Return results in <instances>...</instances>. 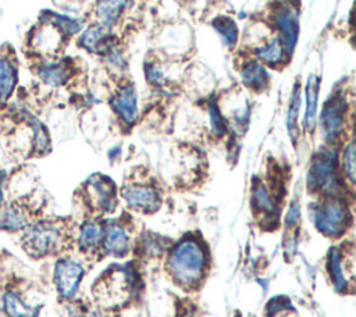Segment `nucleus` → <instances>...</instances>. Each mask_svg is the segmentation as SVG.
Instances as JSON below:
<instances>
[{
    "mask_svg": "<svg viewBox=\"0 0 356 317\" xmlns=\"http://www.w3.org/2000/svg\"><path fill=\"white\" fill-rule=\"evenodd\" d=\"M209 115H210V127L213 133L221 136L225 133V121L221 115V111L214 100L210 101L209 104Z\"/></svg>",
    "mask_w": 356,
    "mask_h": 317,
    "instance_id": "obj_28",
    "label": "nucleus"
},
{
    "mask_svg": "<svg viewBox=\"0 0 356 317\" xmlns=\"http://www.w3.org/2000/svg\"><path fill=\"white\" fill-rule=\"evenodd\" d=\"M8 171L4 168H0V206H3L4 203H7L8 199V189H7V184H8Z\"/></svg>",
    "mask_w": 356,
    "mask_h": 317,
    "instance_id": "obj_32",
    "label": "nucleus"
},
{
    "mask_svg": "<svg viewBox=\"0 0 356 317\" xmlns=\"http://www.w3.org/2000/svg\"><path fill=\"white\" fill-rule=\"evenodd\" d=\"M127 6L128 0H99L96 6L99 25L110 29L113 25L117 24Z\"/></svg>",
    "mask_w": 356,
    "mask_h": 317,
    "instance_id": "obj_20",
    "label": "nucleus"
},
{
    "mask_svg": "<svg viewBox=\"0 0 356 317\" xmlns=\"http://www.w3.org/2000/svg\"><path fill=\"white\" fill-rule=\"evenodd\" d=\"M63 40L64 38L54 28L38 24L28 33L26 44L38 57H54L58 53Z\"/></svg>",
    "mask_w": 356,
    "mask_h": 317,
    "instance_id": "obj_8",
    "label": "nucleus"
},
{
    "mask_svg": "<svg viewBox=\"0 0 356 317\" xmlns=\"http://www.w3.org/2000/svg\"><path fill=\"white\" fill-rule=\"evenodd\" d=\"M145 75L149 83L154 85V86H160L163 83H165V75H164V70L160 67V64L157 63H149L145 67Z\"/></svg>",
    "mask_w": 356,
    "mask_h": 317,
    "instance_id": "obj_29",
    "label": "nucleus"
},
{
    "mask_svg": "<svg viewBox=\"0 0 356 317\" xmlns=\"http://www.w3.org/2000/svg\"><path fill=\"white\" fill-rule=\"evenodd\" d=\"M299 108H300V86L296 83L291 93L289 106H288V118H286L288 133L292 138V140H295L299 133V125H298Z\"/></svg>",
    "mask_w": 356,
    "mask_h": 317,
    "instance_id": "obj_23",
    "label": "nucleus"
},
{
    "mask_svg": "<svg viewBox=\"0 0 356 317\" xmlns=\"http://www.w3.org/2000/svg\"><path fill=\"white\" fill-rule=\"evenodd\" d=\"M342 164H343V171L346 177L349 178L350 182L355 181V145L353 142H349L348 146L343 150L342 156Z\"/></svg>",
    "mask_w": 356,
    "mask_h": 317,
    "instance_id": "obj_30",
    "label": "nucleus"
},
{
    "mask_svg": "<svg viewBox=\"0 0 356 317\" xmlns=\"http://www.w3.org/2000/svg\"><path fill=\"white\" fill-rule=\"evenodd\" d=\"M253 53L260 64L268 65V67H277V65L285 63L286 56H288V53L278 36H273V38L267 39L264 43L256 46Z\"/></svg>",
    "mask_w": 356,
    "mask_h": 317,
    "instance_id": "obj_17",
    "label": "nucleus"
},
{
    "mask_svg": "<svg viewBox=\"0 0 356 317\" xmlns=\"http://www.w3.org/2000/svg\"><path fill=\"white\" fill-rule=\"evenodd\" d=\"M122 196L131 207H135L139 210H146V211L157 209V206L160 203L157 192L153 188L143 186V185L127 186L122 190Z\"/></svg>",
    "mask_w": 356,
    "mask_h": 317,
    "instance_id": "obj_16",
    "label": "nucleus"
},
{
    "mask_svg": "<svg viewBox=\"0 0 356 317\" xmlns=\"http://www.w3.org/2000/svg\"><path fill=\"white\" fill-rule=\"evenodd\" d=\"M318 76L310 75L306 83V110H305V124L309 131L314 129L317 117V103H318Z\"/></svg>",
    "mask_w": 356,
    "mask_h": 317,
    "instance_id": "obj_21",
    "label": "nucleus"
},
{
    "mask_svg": "<svg viewBox=\"0 0 356 317\" xmlns=\"http://www.w3.org/2000/svg\"><path fill=\"white\" fill-rule=\"evenodd\" d=\"M128 242L129 241L125 229L118 225L111 227L104 239L106 249L114 254H122L128 247Z\"/></svg>",
    "mask_w": 356,
    "mask_h": 317,
    "instance_id": "obj_24",
    "label": "nucleus"
},
{
    "mask_svg": "<svg viewBox=\"0 0 356 317\" xmlns=\"http://www.w3.org/2000/svg\"><path fill=\"white\" fill-rule=\"evenodd\" d=\"M300 216V210H299V204L296 202H292L291 206H289V210H288V214H286V222L289 225H292L293 222L298 221Z\"/></svg>",
    "mask_w": 356,
    "mask_h": 317,
    "instance_id": "obj_33",
    "label": "nucleus"
},
{
    "mask_svg": "<svg viewBox=\"0 0 356 317\" xmlns=\"http://www.w3.org/2000/svg\"><path fill=\"white\" fill-rule=\"evenodd\" d=\"M102 234H103L102 227L95 222H89V224L83 225V228L81 231V236H79L81 246L83 249L93 247L102 239Z\"/></svg>",
    "mask_w": 356,
    "mask_h": 317,
    "instance_id": "obj_25",
    "label": "nucleus"
},
{
    "mask_svg": "<svg viewBox=\"0 0 356 317\" xmlns=\"http://www.w3.org/2000/svg\"><path fill=\"white\" fill-rule=\"evenodd\" d=\"M348 220V211L338 199H327L314 211L316 227L325 235H338L343 231Z\"/></svg>",
    "mask_w": 356,
    "mask_h": 317,
    "instance_id": "obj_5",
    "label": "nucleus"
},
{
    "mask_svg": "<svg viewBox=\"0 0 356 317\" xmlns=\"http://www.w3.org/2000/svg\"><path fill=\"white\" fill-rule=\"evenodd\" d=\"M64 242L63 228L53 220H32L19 234L21 247L26 254L35 259L57 253Z\"/></svg>",
    "mask_w": 356,
    "mask_h": 317,
    "instance_id": "obj_1",
    "label": "nucleus"
},
{
    "mask_svg": "<svg viewBox=\"0 0 356 317\" xmlns=\"http://www.w3.org/2000/svg\"><path fill=\"white\" fill-rule=\"evenodd\" d=\"M19 83V64L15 54L7 47L0 50V108H6Z\"/></svg>",
    "mask_w": 356,
    "mask_h": 317,
    "instance_id": "obj_6",
    "label": "nucleus"
},
{
    "mask_svg": "<svg viewBox=\"0 0 356 317\" xmlns=\"http://www.w3.org/2000/svg\"><path fill=\"white\" fill-rule=\"evenodd\" d=\"M82 277H83L82 266L71 259H60L54 264L53 281L58 295L64 299L74 298V295L79 288Z\"/></svg>",
    "mask_w": 356,
    "mask_h": 317,
    "instance_id": "obj_7",
    "label": "nucleus"
},
{
    "mask_svg": "<svg viewBox=\"0 0 356 317\" xmlns=\"http://www.w3.org/2000/svg\"><path fill=\"white\" fill-rule=\"evenodd\" d=\"M273 19L278 32L277 36L281 39L288 56H291L300 32L298 13L291 4H284L275 10Z\"/></svg>",
    "mask_w": 356,
    "mask_h": 317,
    "instance_id": "obj_9",
    "label": "nucleus"
},
{
    "mask_svg": "<svg viewBox=\"0 0 356 317\" xmlns=\"http://www.w3.org/2000/svg\"><path fill=\"white\" fill-rule=\"evenodd\" d=\"M110 39L111 35L108 33L107 28L102 25H90L79 32L78 44L88 53L106 54L113 47Z\"/></svg>",
    "mask_w": 356,
    "mask_h": 317,
    "instance_id": "obj_13",
    "label": "nucleus"
},
{
    "mask_svg": "<svg viewBox=\"0 0 356 317\" xmlns=\"http://www.w3.org/2000/svg\"><path fill=\"white\" fill-rule=\"evenodd\" d=\"M33 75L47 88H61L72 76V67L67 60L54 57H38L33 64Z\"/></svg>",
    "mask_w": 356,
    "mask_h": 317,
    "instance_id": "obj_4",
    "label": "nucleus"
},
{
    "mask_svg": "<svg viewBox=\"0 0 356 317\" xmlns=\"http://www.w3.org/2000/svg\"><path fill=\"white\" fill-rule=\"evenodd\" d=\"M330 268H331V274H332V281L337 286V289H341L346 285V279L342 271V264H341V256L338 254V252L335 249H332L331 252V259H330Z\"/></svg>",
    "mask_w": 356,
    "mask_h": 317,
    "instance_id": "obj_27",
    "label": "nucleus"
},
{
    "mask_svg": "<svg viewBox=\"0 0 356 317\" xmlns=\"http://www.w3.org/2000/svg\"><path fill=\"white\" fill-rule=\"evenodd\" d=\"M89 192L96 200L97 206L104 210L113 209L114 204V185L113 181H110L104 175H92L88 179Z\"/></svg>",
    "mask_w": 356,
    "mask_h": 317,
    "instance_id": "obj_18",
    "label": "nucleus"
},
{
    "mask_svg": "<svg viewBox=\"0 0 356 317\" xmlns=\"http://www.w3.org/2000/svg\"><path fill=\"white\" fill-rule=\"evenodd\" d=\"M106 58H107V63H108L113 68L122 70V68H125V65H127L122 53H121L117 47H111V49L106 53Z\"/></svg>",
    "mask_w": 356,
    "mask_h": 317,
    "instance_id": "obj_31",
    "label": "nucleus"
},
{
    "mask_svg": "<svg viewBox=\"0 0 356 317\" xmlns=\"http://www.w3.org/2000/svg\"><path fill=\"white\" fill-rule=\"evenodd\" d=\"M335 160L337 156L332 150L318 152L312 163L307 172V185L313 190L334 192L337 186L335 177Z\"/></svg>",
    "mask_w": 356,
    "mask_h": 317,
    "instance_id": "obj_3",
    "label": "nucleus"
},
{
    "mask_svg": "<svg viewBox=\"0 0 356 317\" xmlns=\"http://www.w3.org/2000/svg\"><path fill=\"white\" fill-rule=\"evenodd\" d=\"M253 202L256 204V207L261 211H266V213H270L274 210L275 204H274V200L270 195V192L267 190V188L261 184H257L253 189Z\"/></svg>",
    "mask_w": 356,
    "mask_h": 317,
    "instance_id": "obj_26",
    "label": "nucleus"
},
{
    "mask_svg": "<svg viewBox=\"0 0 356 317\" xmlns=\"http://www.w3.org/2000/svg\"><path fill=\"white\" fill-rule=\"evenodd\" d=\"M31 221V211L24 202L8 200L0 206V232L19 235Z\"/></svg>",
    "mask_w": 356,
    "mask_h": 317,
    "instance_id": "obj_12",
    "label": "nucleus"
},
{
    "mask_svg": "<svg viewBox=\"0 0 356 317\" xmlns=\"http://www.w3.org/2000/svg\"><path fill=\"white\" fill-rule=\"evenodd\" d=\"M38 24L50 25L64 39L75 36V35H78L83 29V22L81 19L74 18V17L67 15V14L56 13V11H51V10H43L39 14Z\"/></svg>",
    "mask_w": 356,
    "mask_h": 317,
    "instance_id": "obj_14",
    "label": "nucleus"
},
{
    "mask_svg": "<svg viewBox=\"0 0 356 317\" xmlns=\"http://www.w3.org/2000/svg\"><path fill=\"white\" fill-rule=\"evenodd\" d=\"M1 289H3V286H0V317H3V310H1Z\"/></svg>",
    "mask_w": 356,
    "mask_h": 317,
    "instance_id": "obj_34",
    "label": "nucleus"
},
{
    "mask_svg": "<svg viewBox=\"0 0 356 317\" xmlns=\"http://www.w3.org/2000/svg\"><path fill=\"white\" fill-rule=\"evenodd\" d=\"M206 264L204 252L193 239H185L171 252L168 267L177 281L192 284L200 278Z\"/></svg>",
    "mask_w": 356,
    "mask_h": 317,
    "instance_id": "obj_2",
    "label": "nucleus"
},
{
    "mask_svg": "<svg viewBox=\"0 0 356 317\" xmlns=\"http://www.w3.org/2000/svg\"><path fill=\"white\" fill-rule=\"evenodd\" d=\"M241 79L248 89L260 92L268 86L270 76L263 64L252 60L245 63L243 67L241 68Z\"/></svg>",
    "mask_w": 356,
    "mask_h": 317,
    "instance_id": "obj_19",
    "label": "nucleus"
},
{
    "mask_svg": "<svg viewBox=\"0 0 356 317\" xmlns=\"http://www.w3.org/2000/svg\"><path fill=\"white\" fill-rule=\"evenodd\" d=\"M345 113H346V100L342 92H335L332 96L328 97L325 101L323 111H321V125L324 128L325 138L328 140L337 139L345 122Z\"/></svg>",
    "mask_w": 356,
    "mask_h": 317,
    "instance_id": "obj_10",
    "label": "nucleus"
},
{
    "mask_svg": "<svg viewBox=\"0 0 356 317\" xmlns=\"http://www.w3.org/2000/svg\"><path fill=\"white\" fill-rule=\"evenodd\" d=\"M111 106L125 124H134L138 117L136 90L132 85L121 88L111 100Z\"/></svg>",
    "mask_w": 356,
    "mask_h": 317,
    "instance_id": "obj_15",
    "label": "nucleus"
},
{
    "mask_svg": "<svg viewBox=\"0 0 356 317\" xmlns=\"http://www.w3.org/2000/svg\"><path fill=\"white\" fill-rule=\"evenodd\" d=\"M214 31L220 35L222 43L227 47H234L238 42V25L229 17H218L211 22Z\"/></svg>",
    "mask_w": 356,
    "mask_h": 317,
    "instance_id": "obj_22",
    "label": "nucleus"
},
{
    "mask_svg": "<svg viewBox=\"0 0 356 317\" xmlns=\"http://www.w3.org/2000/svg\"><path fill=\"white\" fill-rule=\"evenodd\" d=\"M3 317H38L39 307L25 298L24 292L15 285H4L1 289Z\"/></svg>",
    "mask_w": 356,
    "mask_h": 317,
    "instance_id": "obj_11",
    "label": "nucleus"
}]
</instances>
